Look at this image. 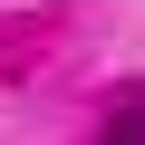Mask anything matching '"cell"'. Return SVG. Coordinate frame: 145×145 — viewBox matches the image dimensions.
<instances>
[{
  "label": "cell",
  "instance_id": "obj_1",
  "mask_svg": "<svg viewBox=\"0 0 145 145\" xmlns=\"http://www.w3.org/2000/svg\"><path fill=\"white\" fill-rule=\"evenodd\" d=\"M97 145H145V78L106 106V135H97Z\"/></svg>",
  "mask_w": 145,
  "mask_h": 145
}]
</instances>
